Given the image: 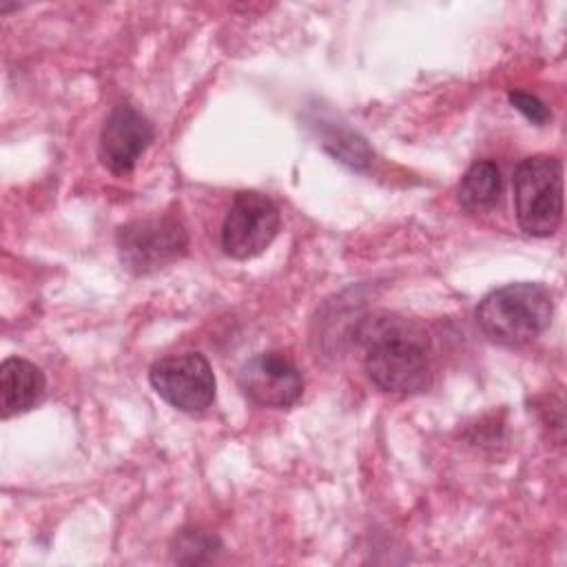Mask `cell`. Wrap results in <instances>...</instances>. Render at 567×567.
Listing matches in <instances>:
<instances>
[{
    "instance_id": "1",
    "label": "cell",
    "mask_w": 567,
    "mask_h": 567,
    "mask_svg": "<svg viewBox=\"0 0 567 567\" xmlns=\"http://www.w3.org/2000/svg\"><path fill=\"white\" fill-rule=\"evenodd\" d=\"M357 337L365 352V372L379 390L405 396L430 388V343L414 323L383 315L365 319Z\"/></svg>"
},
{
    "instance_id": "2",
    "label": "cell",
    "mask_w": 567,
    "mask_h": 567,
    "mask_svg": "<svg viewBox=\"0 0 567 567\" xmlns=\"http://www.w3.org/2000/svg\"><path fill=\"white\" fill-rule=\"evenodd\" d=\"M554 315L551 292L536 281H516L487 292L476 308L478 328L505 346H523L540 337Z\"/></svg>"
},
{
    "instance_id": "3",
    "label": "cell",
    "mask_w": 567,
    "mask_h": 567,
    "mask_svg": "<svg viewBox=\"0 0 567 567\" xmlns=\"http://www.w3.org/2000/svg\"><path fill=\"white\" fill-rule=\"evenodd\" d=\"M514 210L532 237H549L563 221V164L551 155L525 157L514 171Z\"/></svg>"
},
{
    "instance_id": "4",
    "label": "cell",
    "mask_w": 567,
    "mask_h": 567,
    "mask_svg": "<svg viewBox=\"0 0 567 567\" xmlns=\"http://www.w3.org/2000/svg\"><path fill=\"white\" fill-rule=\"evenodd\" d=\"M188 233L173 215L144 217L117 230L120 261L133 275H148L186 255Z\"/></svg>"
},
{
    "instance_id": "5",
    "label": "cell",
    "mask_w": 567,
    "mask_h": 567,
    "mask_svg": "<svg viewBox=\"0 0 567 567\" xmlns=\"http://www.w3.org/2000/svg\"><path fill=\"white\" fill-rule=\"evenodd\" d=\"M279 226V208L268 195L241 190L235 195L224 217L221 248L233 259H252L272 244Z\"/></svg>"
},
{
    "instance_id": "6",
    "label": "cell",
    "mask_w": 567,
    "mask_h": 567,
    "mask_svg": "<svg viewBox=\"0 0 567 567\" xmlns=\"http://www.w3.org/2000/svg\"><path fill=\"white\" fill-rule=\"evenodd\" d=\"M148 381L168 405L186 414L204 412L215 401V374L202 352L171 354L155 361Z\"/></svg>"
},
{
    "instance_id": "7",
    "label": "cell",
    "mask_w": 567,
    "mask_h": 567,
    "mask_svg": "<svg viewBox=\"0 0 567 567\" xmlns=\"http://www.w3.org/2000/svg\"><path fill=\"white\" fill-rule=\"evenodd\" d=\"M239 388L264 408H290L303 394V377L299 368L281 352H259L239 368Z\"/></svg>"
},
{
    "instance_id": "8",
    "label": "cell",
    "mask_w": 567,
    "mask_h": 567,
    "mask_svg": "<svg viewBox=\"0 0 567 567\" xmlns=\"http://www.w3.org/2000/svg\"><path fill=\"white\" fill-rule=\"evenodd\" d=\"M153 137L155 133L151 122L137 109L122 104L104 120L97 148L100 159L111 173L126 175L135 168Z\"/></svg>"
},
{
    "instance_id": "9",
    "label": "cell",
    "mask_w": 567,
    "mask_h": 567,
    "mask_svg": "<svg viewBox=\"0 0 567 567\" xmlns=\"http://www.w3.org/2000/svg\"><path fill=\"white\" fill-rule=\"evenodd\" d=\"M42 370L20 357H9L0 365V408L2 419L29 412L44 396Z\"/></svg>"
},
{
    "instance_id": "10",
    "label": "cell",
    "mask_w": 567,
    "mask_h": 567,
    "mask_svg": "<svg viewBox=\"0 0 567 567\" xmlns=\"http://www.w3.org/2000/svg\"><path fill=\"white\" fill-rule=\"evenodd\" d=\"M501 190L503 179L496 162L478 159L463 173L456 188V199L467 213H487L498 204Z\"/></svg>"
},
{
    "instance_id": "11",
    "label": "cell",
    "mask_w": 567,
    "mask_h": 567,
    "mask_svg": "<svg viewBox=\"0 0 567 567\" xmlns=\"http://www.w3.org/2000/svg\"><path fill=\"white\" fill-rule=\"evenodd\" d=\"M323 146L343 164L352 166V168H363L365 164H370V148L365 144V140H361L357 133L343 128V131H337L332 128L328 135H326V142Z\"/></svg>"
},
{
    "instance_id": "12",
    "label": "cell",
    "mask_w": 567,
    "mask_h": 567,
    "mask_svg": "<svg viewBox=\"0 0 567 567\" xmlns=\"http://www.w3.org/2000/svg\"><path fill=\"white\" fill-rule=\"evenodd\" d=\"M217 547V538L199 529H182L175 538V560L179 563H202Z\"/></svg>"
},
{
    "instance_id": "13",
    "label": "cell",
    "mask_w": 567,
    "mask_h": 567,
    "mask_svg": "<svg viewBox=\"0 0 567 567\" xmlns=\"http://www.w3.org/2000/svg\"><path fill=\"white\" fill-rule=\"evenodd\" d=\"M509 102H512L527 120H532L534 124H545V122L549 120V109L545 106L543 100H538V97L532 95V93L512 91V93H509Z\"/></svg>"
}]
</instances>
